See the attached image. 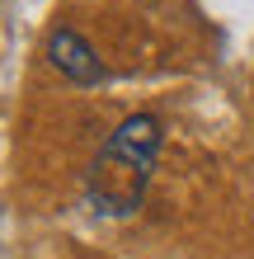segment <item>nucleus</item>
<instances>
[{
    "label": "nucleus",
    "mask_w": 254,
    "mask_h": 259,
    "mask_svg": "<svg viewBox=\"0 0 254 259\" xmlns=\"http://www.w3.org/2000/svg\"><path fill=\"white\" fill-rule=\"evenodd\" d=\"M160 118L151 113H132L118 123V132H109L104 151L89 165V179H85V193H89V207L104 212V217H127V212L141 207L146 184H151V170H156V156H160Z\"/></svg>",
    "instance_id": "f257e3e1"
},
{
    "label": "nucleus",
    "mask_w": 254,
    "mask_h": 259,
    "mask_svg": "<svg viewBox=\"0 0 254 259\" xmlns=\"http://www.w3.org/2000/svg\"><path fill=\"white\" fill-rule=\"evenodd\" d=\"M47 62L62 71L66 80H76V85H94V80H104V66H99L94 48H89L76 28H57V33L47 38Z\"/></svg>",
    "instance_id": "f03ea898"
}]
</instances>
